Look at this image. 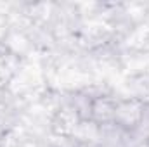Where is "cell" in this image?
Returning <instances> with one entry per match:
<instances>
[{"label": "cell", "mask_w": 149, "mask_h": 147, "mask_svg": "<svg viewBox=\"0 0 149 147\" xmlns=\"http://www.w3.org/2000/svg\"><path fill=\"white\" fill-rule=\"evenodd\" d=\"M149 112V104L139 97H118L114 111V126L127 133H134L141 128Z\"/></svg>", "instance_id": "cell-1"}, {"label": "cell", "mask_w": 149, "mask_h": 147, "mask_svg": "<svg viewBox=\"0 0 149 147\" xmlns=\"http://www.w3.org/2000/svg\"><path fill=\"white\" fill-rule=\"evenodd\" d=\"M118 95L111 92H97L90 94L88 109H87V123L102 128L114 123V111H116Z\"/></svg>", "instance_id": "cell-2"}]
</instances>
